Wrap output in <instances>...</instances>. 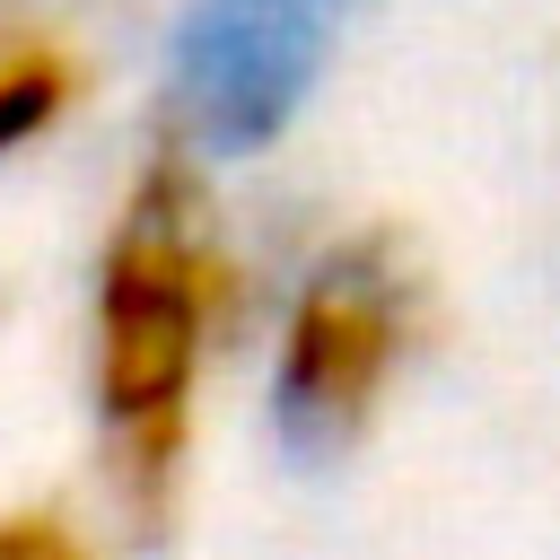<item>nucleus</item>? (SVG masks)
Segmentation results:
<instances>
[{
	"mask_svg": "<svg viewBox=\"0 0 560 560\" xmlns=\"http://www.w3.org/2000/svg\"><path fill=\"white\" fill-rule=\"evenodd\" d=\"M411 315H420V280L402 271V245L385 228L324 254V271L289 306L280 376H271L280 438L298 455H332L368 429V411H376V394L411 341Z\"/></svg>",
	"mask_w": 560,
	"mask_h": 560,
	"instance_id": "nucleus-2",
	"label": "nucleus"
},
{
	"mask_svg": "<svg viewBox=\"0 0 560 560\" xmlns=\"http://www.w3.org/2000/svg\"><path fill=\"white\" fill-rule=\"evenodd\" d=\"M324 9H332V0H324Z\"/></svg>",
	"mask_w": 560,
	"mask_h": 560,
	"instance_id": "nucleus-6",
	"label": "nucleus"
},
{
	"mask_svg": "<svg viewBox=\"0 0 560 560\" xmlns=\"http://www.w3.org/2000/svg\"><path fill=\"white\" fill-rule=\"evenodd\" d=\"M70 88H79L70 52H52V44H18V52H0V149L35 140V131L70 105Z\"/></svg>",
	"mask_w": 560,
	"mask_h": 560,
	"instance_id": "nucleus-4",
	"label": "nucleus"
},
{
	"mask_svg": "<svg viewBox=\"0 0 560 560\" xmlns=\"http://www.w3.org/2000/svg\"><path fill=\"white\" fill-rule=\"evenodd\" d=\"M324 61V0H192L175 26V79L210 140H271Z\"/></svg>",
	"mask_w": 560,
	"mask_h": 560,
	"instance_id": "nucleus-3",
	"label": "nucleus"
},
{
	"mask_svg": "<svg viewBox=\"0 0 560 560\" xmlns=\"http://www.w3.org/2000/svg\"><path fill=\"white\" fill-rule=\"evenodd\" d=\"M219 298H228V262L201 228V184L166 149L131 184V210L105 245V289H96V402L122 429V472L140 508L166 499V472L184 455V394H192Z\"/></svg>",
	"mask_w": 560,
	"mask_h": 560,
	"instance_id": "nucleus-1",
	"label": "nucleus"
},
{
	"mask_svg": "<svg viewBox=\"0 0 560 560\" xmlns=\"http://www.w3.org/2000/svg\"><path fill=\"white\" fill-rule=\"evenodd\" d=\"M0 560H88L61 516H0Z\"/></svg>",
	"mask_w": 560,
	"mask_h": 560,
	"instance_id": "nucleus-5",
	"label": "nucleus"
}]
</instances>
